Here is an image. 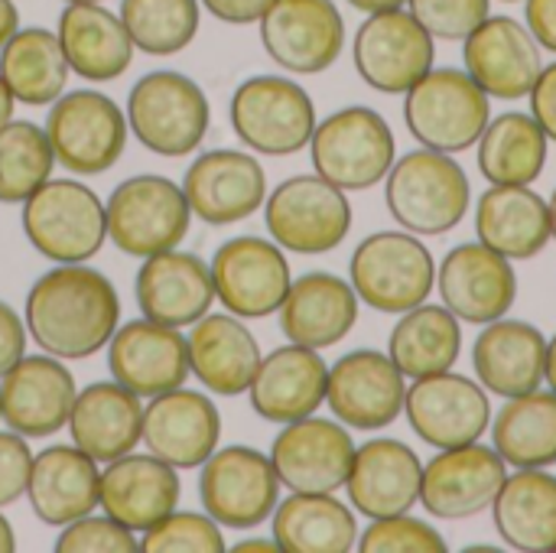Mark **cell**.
<instances>
[{
    "label": "cell",
    "mask_w": 556,
    "mask_h": 553,
    "mask_svg": "<svg viewBox=\"0 0 556 553\" xmlns=\"http://www.w3.org/2000/svg\"><path fill=\"white\" fill-rule=\"evenodd\" d=\"M26 355V323L23 316L0 300V378Z\"/></svg>",
    "instance_id": "obj_50"
},
{
    "label": "cell",
    "mask_w": 556,
    "mask_h": 553,
    "mask_svg": "<svg viewBox=\"0 0 556 553\" xmlns=\"http://www.w3.org/2000/svg\"><path fill=\"white\" fill-rule=\"evenodd\" d=\"M492 98L466 68H430L404 95V124L420 147L463 153L492 121Z\"/></svg>",
    "instance_id": "obj_7"
},
{
    "label": "cell",
    "mask_w": 556,
    "mask_h": 553,
    "mask_svg": "<svg viewBox=\"0 0 556 553\" xmlns=\"http://www.w3.org/2000/svg\"><path fill=\"white\" fill-rule=\"evenodd\" d=\"M463 65L482 85L489 98L518 101L534 88L544 59L541 42L528 29V23L515 16H485L463 39Z\"/></svg>",
    "instance_id": "obj_23"
},
{
    "label": "cell",
    "mask_w": 556,
    "mask_h": 553,
    "mask_svg": "<svg viewBox=\"0 0 556 553\" xmlns=\"http://www.w3.org/2000/svg\"><path fill=\"white\" fill-rule=\"evenodd\" d=\"M55 36L62 42L68 68L88 81L121 78L137 52L121 16L101 3H65Z\"/></svg>",
    "instance_id": "obj_35"
},
{
    "label": "cell",
    "mask_w": 556,
    "mask_h": 553,
    "mask_svg": "<svg viewBox=\"0 0 556 553\" xmlns=\"http://www.w3.org/2000/svg\"><path fill=\"white\" fill-rule=\"evenodd\" d=\"M261 42L290 75H319L345 49V20L336 0H274L261 16Z\"/></svg>",
    "instance_id": "obj_17"
},
{
    "label": "cell",
    "mask_w": 556,
    "mask_h": 553,
    "mask_svg": "<svg viewBox=\"0 0 556 553\" xmlns=\"http://www.w3.org/2000/svg\"><path fill=\"white\" fill-rule=\"evenodd\" d=\"M108 241L130 257H150L173 251L186 241L192 209L179 183L140 173L124 179L104 202Z\"/></svg>",
    "instance_id": "obj_9"
},
{
    "label": "cell",
    "mask_w": 556,
    "mask_h": 553,
    "mask_svg": "<svg viewBox=\"0 0 556 553\" xmlns=\"http://www.w3.org/2000/svg\"><path fill=\"white\" fill-rule=\"evenodd\" d=\"M479 169L492 186H531L547 166L551 137L525 111L492 117L479 137Z\"/></svg>",
    "instance_id": "obj_42"
},
{
    "label": "cell",
    "mask_w": 556,
    "mask_h": 553,
    "mask_svg": "<svg viewBox=\"0 0 556 553\" xmlns=\"http://www.w3.org/2000/svg\"><path fill=\"white\" fill-rule=\"evenodd\" d=\"M495 531L505 548L556 553V476L547 469H518L505 476L492 502Z\"/></svg>",
    "instance_id": "obj_38"
},
{
    "label": "cell",
    "mask_w": 556,
    "mask_h": 553,
    "mask_svg": "<svg viewBox=\"0 0 556 553\" xmlns=\"http://www.w3.org/2000/svg\"><path fill=\"white\" fill-rule=\"evenodd\" d=\"M101 469L75 443H59L33 456L26 499L33 515L49 528H65L98 508Z\"/></svg>",
    "instance_id": "obj_33"
},
{
    "label": "cell",
    "mask_w": 556,
    "mask_h": 553,
    "mask_svg": "<svg viewBox=\"0 0 556 553\" xmlns=\"http://www.w3.org/2000/svg\"><path fill=\"white\" fill-rule=\"evenodd\" d=\"M189 372L208 394L238 398L248 394L261 365V345L254 332L235 313H205L189 326Z\"/></svg>",
    "instance_id": "obj_31"
},
{
    "label": "cell",
    "mask_w": 556,
    "mask_h": 553,
    "mask_svg": "<svg viewBox=\"0 0 556 553\" xmlns=\"http://www.w3.org/2000/svg\"><path fill=\"white\" fill-rule=\"evenodd\" d=\"M476 235L508 261H531L554 241L547 199L531 186H489L476 202Z\"/></svg>",
    "instance_id": "obj_36"
},
{
    "label": "cell",
    "mask_w": 556,
    "mask_h": 553,
    "mask_svg": "<svg viewBox=\"0 0 556 553\" xmlns=\"http://www.w3.org/2000/svg\"><path fill=\"white\" fill-rule=\"evenodd\" d=\"M68 75L72 68L65 62L62 42L46 26L16 29L0 49V78L20 104H52L65 91Z\"/></svg>",
    "instance_id": "obj_40"
},
{
    "label": "cell",
    "mask_w": 556,
    "mask_h": 553,
    "mask_svg": "<svg viewBox=\"0 0 556 553\" xmlns=\"http://www.w3.org/2000/svg\"><path fill=\"white\" fill-rule=\"evenodd\" d=\"M352 59L368 88L381 95H407L433 68L437 39L410 10H381L368 13L355 29Z\"/></svg>",
    "instance_id": "obj_13"
},
{
    "label": "cell",
    "mask_w": 556,
    "mask_h": 553,
    "mask_svg": "<svg viewBox=\"0 0 556 553\" xmlns=\"http://www.w3.org/2000/svg\"><path fill=\"white\" fill-rule=\"evenodd\" d=\"M547 336L525 319L485 323L472 345V368L479 385L498 398H518L544 385Z\"/></svg>",
    "instance_id": "obj_32"
},
{
    "label": "cell",
    "mask_w": 556,
    "mask_h": 553,
    "mask_svg": "<svg viewBox=\"0 0 556 553\" xmlns=\"http://www.w3.org/2000/svg\"><path fill=\"white\" fill-rule=\"evenodd\" d=\"M388 355L407 381L450 372L463 355V323L443 303H420L401 313L388 339Z\"/></svg>",
    "instance_id": "obj_39"
},
{
    "label": "cell",
    "mask_w": 556,
    "mask_h": 553,
    "mask_svg": "<svg viewBox=\"0 0 556 553\" xmlns=\"http://www.w3.org/2000/svg\"><path fill=\"white\" fill-rule=\"evenodd\" d=\"M75 378L52 355H23L0 378V424L26 440H46L68 427Z\"/></svg>",
    "instance_id": "obj_21"
},
{
    "label": "cell",
    "mask_w": 556,
    "mask_h": 553,
    "mask_svg": "<svg viewBox=\"0 0 556 553\" xmlns=\"http://www.w3.org/2000/svg\"><path fill=\"white\" fill-rule=\"evenodd\" d=\"M544 385L556 394V336L547 339V362H544Z\"/></svg>",
    "instance_id": "obj_57"
},
{
    "label": "cell",
    "mask_w": 556,
    "mask_h": 553,
    "mask_svg": "<svg viewBox=\"0 0 556 553\" xmlns=\"http://www.w3.org/2000/svg\"><path fill=\"white\" fill-rule=\"evenodd\" d=\"M222 440V414L202 391L173 388L143 407V447L173 469H199Z\"/></svg>",
    "instance_id": "obj_25"
},
{
    "label": "cell",
    "mask_w": 556,
    "mask_h": 553,
    "mask_svg": "<svg viewBox=\"0 0 556 553\" xmlns=\"http://www.w3.org/2000/svg\"><path fill=\"white\" fill-rule=\"evenodd\" d=\"M345 3L368 16V13H381V10H397V7H404L407 0H345Z\"/></svg>",
    "instance_id": "obj_55"
},
{
    "label": "cell",
    "mask_w": 556,
    "mask_h": 553,
    "mask_svg": "<svg viewBox=\"0 0 556 553\" xmlns=\"http://www.w3.org/2000/svg\"><path fill=\"white\" fill-rule=\"evenodd\" d=\"M528 98H531V117L556 143V62L541 68V75H538L534 88L528 91Z\"/></svg>",
    "instance_id": "obj_51"
},
{
    "label": "cell",
    "mask_w": 556,
    "mask_h": 553,
    "mask_svg": "<svg viewBox=\"0 0 556 553\" xmlns=\"http://www.w3.org/2000/svg\"><path fill=\"white\" fill-rule=\"evenodd\" d=\"M55 153L46 127L33 121H7L0 127V202L23 205L46 179H52Z\"/></svg>",
    "instance_id": "obj_44"
},
{
    "label": "cell",
    "mask_w": 556,
    "mask_h": 553,
    "mask_svg": "<svg viewBox=\"0 0 556 553\" xmlns=\"http://www.w3.org/2000/svg\"><path fill=\"white\" fill-rule=\"evenodd\" d=\"M437 290L443 306L469 326H485L502 316L518 300L515 261L502 257L482 241H466L453 248L437 267Z\"/></svg>",
    "instance_id": "obj_20"
},
{
    "label": "cell",
    "mask_w": 556,
    "mask_h": 553,
    "mask_svg": "<svg viewBox=\"0 0 556 553\" xmlns=\"http://www.w3.org/2000/svg\"><path fill=\"white\" fill-rule=\"evenodd\" d=\"M407 10L433 39L463 42L492 10V0H407Z\"/></svg>",
    "instance_id": "obj_47"
},
{
    "label": "cell",
    "mask_w": 556,
    "mask_h": 553,
    "mask_svg": "<svg viewBox=\"0 0 556 553\" xmlns=\"http://www.w3.org/2000/svg\"><path fill=\"white\" fill-rule=\"evenodd\" d=\"M525 23L541 49L556 55V0H525Z\"/></svg>",
    "instance_id": "obj_53"
},
{
    "label": "cell",
    "mask_w": 556,
    "mask_h": 553,
    "mask_svg": "<svg viewBox=\"0 0 556 553\" xmlns=\"http://www.w3.org/2000/svg\"><path fill=\"white\" fill-rule=\"evenodd\" d=\"M10 551H16V535H13L10 521L0 515V553H10Z\"/></svg>",
    "instance_id": "obj_59"
},
{
    "label": "cell",
    "mask_w": 556,
    "mask_h": 553,
    "mask_svg": "<svg viewBox=\"0 0 556 553\" xmlns=\"http://www.w3.org/2000/svg\"><path fill=\"white\" fill-rule=\"evenodd\" d=\"M280 479L267 453L254 447L215 450L199 466V499L222 528L254 531L270 521L280 502Z\"/></svg>",
    "instance_id": "obj_12"
},
{
    "label": "cell",
    "mask_w": 556,
    "mask_h": 553,
    "mask_svg": "<svg viewBox=\"0 0 556 553\" xmlns=\"http://www.w3.org/2000/svg\"><path fill=\"white\" fill-rule=\"evenodd\" d=\"M316 176L342 192H365L378 186L397 160V140L384 114L365 104L332 111L309 137Z\"/></svg>",
    "instance_id": "obj_6"
},
{
    "label": "cell",
    "mask_w": 556,
    "mask_h": 553,
    "mask_svg": "<svg viewBox=\"0 0 556 553\" xmlns=\"http://www.w3.org/2000/svg\"><path fill=\"white\" fill-rule=\"evenodd\" d=\"M235 137L261 156H293L319 124L309 91L287 75L244 78L228 104Z\"/></svg>",
    "instance_id": "obj_8"
},
{
    "label": "cell",
    "mask_w": 556,
    "mask_h": 553,
    "mask_svg": "<svg viewBox=\"0 0 556 553\" xmlns=\"http://www.w3.org/2000/svg\"><path fill=\"white\" fill-rule=\"evenodd\" d=\"M20 29V13H16V3L13 0H0V49L3 42Z\"/></svg>",
    "instance_id": "obj_54"
},
{
    "label": "cell",
    "mask_w": 556,
    "mask_h": 553,
    "mask_svg": "<svg viewBox=\"0 0 556 553\" xmlns=\"http://www.w3.org/2000/svg\"><path fill=\"white\" fill-rule=\"evenodd\" d=\"M280 553H349L358 544L355 508L336 492H290L270 515Z\"/></svg>",
    "instance_id": "obj_37"
},
{
    "label": "cell",
    "mask_w": 556,
    "mask_h": 553,
    "mask_svg": "<svg viewBox=\"0 0 556 553\" xmlns=\"http://www.w3.org/2000/svg\"><path fill=\"white\" fill-rule=\"evenodd\" d=\"M29 466H33L29 440L13 430L0 433V508H10L26 495Z\"/></svg>",
    "instance_id": "obj_49"
},
{
    "label": "cell",
    "mask_w": 556,
    "mask_h": 553,
    "mask_svg": "<svg viewBox=\"0 0 556 553\" xmlns=\"http://www.w3.org/2000/svg\"><path fill=\"white\" fill-rule=\"evenodd\" d=\"M492 447L515 469L556 466V394L547 388L505 398L492 417Z\"/></svg>",
    "instance_id": "obj_41"
},
{
    "label": "cell",
    "mask_w": 556,
    "mask_h": 553,
    "mask_svg": "<svg viewBox=\"0 0 556 553\" xmlns=\"http://www.w3.org/2000/svg\"><path fill=\"white\" fill-rule=\"evenodd\" d=\"M208 267L215 300L238 319L274 316L293 284L287 251L257 235H238L225 241Z\"/></svg>",
    "instance_id": "obj_14"
},
{
    "label": "cell",
    "mask_w": 556,
    "mask_h": 553,
    "mask_svg": "<svg viewBox=\"0 0 556 553\" xmlns=\"http://www.w3.org/2000/svg\"><path fill=\"white\" fill-rule=\"evenodd\" d=\"M23 235L52 264H85L108 241V212L78 179H46L23 202Z\"/></svg>",
    "instance_id": "obj_5"
},
{
    "label": "cell",
    "mask_w": 556,
    "mask_h": 553,
    "mask_svg": "<svg viewBox=\"0 0 556 553\" xmlns=\"http://www.w3.org/2000/svg\"><path fill=\"white\" fill-rule=\"evenodd\" d=\"M349 284L358 300L378 313L401 316L430 300L437 290V261L420 235L375 231L352 251Z\"/></svg>",
    "instance_id": "obj_4"
},
{
    "label": "cell",
    "mask_w": 556,
    "mask_h": 553,
    "mask_svg": "<svg viewBox=\"0 0 556 553\" xmlns=\"http://www.w3.org/2000/svg\"><path fill=\"white\" fill-rule=\"evenodd\" d=\"M108 372L140 401L182 388L192 375L186 336L147 316L130 319L117 326L108 342Z\"/></svg>",
    "instance_id": "obj_22"
},
{
    "label": "cell",
    "mask_w": 556,
    "mask_h": 553,
    "mask_svg": "<svg viewBox=\"0 0 556 553\" xmlns=\"http://www.w3.org/2000/svg\"><path fill=\"white\" fill-rule=\"evenodd\" d=\"M231 551L235 553H277L280 548H277V541H274V538H251V541H238Z\"/></svg>",
    "instance_id": "obj_56"
},
{
    "label": "cell",
    "mask_w": 556,
    "mask_h": 553,
    "mask_svg": "<svg viewBox=\"0 0 556 553\" xmlns=\"http://www.w3.org/2000/svg\"><path fill=\"white\" fill-rule=\"evenodd\" d=\"M179 469L156 460L153 453H127L104 463L98 508H104V515L134 535H143L179 508Z\"/></svg>",
    "instance_id": "obj_29"
},
{
    "label": "cell",
    "mask_w": 556,
    "mask_h": 553,
    "mask_svg": "<svg viewBox=\"0 0 556 553\" xmlns=\"http://www.w3.org/2000/svg\"><path fill=\"white\" fill-rule=\"evenodd\" d=\"M267 456L287 492H339L355 460V440L345 424L309 414L283 424Z\"/></svg>",
    "instance_id": "obj_19"
},
{
    "label": "cell",
    "mask_w": 556,
    "mask_h": 553,
    "mask_svg": "<svg viewBox=\"0 0 556 553\" xmlns=\"http://www.w3.org/2000/svg\"><path fill=\"white\" fill-rule=\"evenodd\" d=\"M134 293L147 319L173 329H189L218 303L212 267L199 254L176 248L143 257Z\"/></svg>",
    "instance_id": "obj_27"
},
{
    "label": "cell",
    "mask_w": 556,
    "mask_h": 553,
    "mask_svg": "<svg viewBox=\"0 0 556 553\" xmlns=\"http://www.w3.org/2000/svg\"><path fill=\"white\" fill-rule=\"evenodd\" d=\"M68 437L94 463L121 460L134 453L143 440V404L114 378L94 381L75 394Z\"/></svg>",
    "instance_id": "obj_34"
},
{
    "label": "cell",
    "mask_w": 556,
    "mask_h": 553,
    "mask_svg": "<svg viewBox=\"0 0 556 553\" xmlns=\"http://www.w3.org/2000/svg\"><path fill=\"white\" fill-rule=\"evenodd\" d=\"M59 553H134L140 541L130 528L114 521L111 515H85L62 528L55 538Z\"/></svg>",
    "instance_id": "obj_48"
},
{
    "label": "cell",
    "mask_w": 556,
    "mask_h": 553,
    "mask_svg": "<svg viewBox=\"0 0 556 553\" xmlns=\"http://www.w3.org/2000/svg\"><path fill=\"white\" fill-rule=\"evenodd\" d=\"M358 306L362 300L349 280L329 271H309L290 284L277 316L287 342L323 352L339 345L355 329Z\"/></svg>",
    "instance_id": "obj_30"
},
{
    "label": "cell",
    "mask_w": 556,
    "mask_h": 553,
    "mask_svg": "<svg viewBox=\"0 0 556 553\" xmlns=\"http://www.w3.org/2000/svg\"><path fill=\"white\" fill-rule=\"evenodd\" d=\"M182 192L195 218L222 228L261 212L267 199V173L254 153L205 150L186 169Z\"/></svg>",
    "instance_id": "obj_24"
},
{
    "label": "cell",
    "mask_w": 556,
    "mask_h": 553,
    "mask_svg": "<svg viewBox=\"0 0 556 553\" xmlns=\"http://www.w3.org/2000/svg\"><path fill=\"white\" fill-rule=\"evenodd\" d=\"M547 209H551V235H554V241H556V189H554V196L547 199Z\"/></svg>",
    "instance_id": "obj_60"
},
{
    "label": "cell",
    "mask_w": 556,
    "mask_h": 553,
    "mask_svg": "<svg viewBox=\"0 0 556 553\" xmlns=\"http://www.w3.org/2000/svg\"><path fill=\"white\" fill-rule=\"evenodd\" d=\"M199 3L222 23L248 26V23H261V16L270 10L274 0H199Z\"/></svg>",
    "instance_id": "obj_52"
},
{
    "label": "cell",
    "mask_w": 556,
    "mask_h": 553,
    "mask_svg": "<svg viewBox=\"0 0 556 553\" xmlns=\"http://www.w3.org/2000/svg\"><path fill=\"white\" fill-rule=\"evenodd\" d=\"M384 202L404 231L440 238L466 218L472 205V183L453 153L420 147L397 156L388 169Z\"/></svg>",
    "instance_id": "obj_2"
},
{
    "label": "cell",
    "mask_w": 556,
    "mask_h": 553,
    "mask_svg": "<svg viewBox=\"0 0 556 553\" xmlns=\"http://www.w3.org/2000/svg\"><path fill=\"white\" fill-rule=\"evenodd\" d=\"M46 137L52 143L55 163L75 176L108 173L127 147V114L114 98L78 88L62 91L49 104Z\"/></svg>",
    "instance_id": "obj_10"
},
{
    "label": "cell",
    "mask_w": 556,
    "mask_h": 553,
    "mask_svg": "<svg viewBox=\"0 0 556 553\" xmlns=\"http://www.w3.org/2000/svg\"><path fill=\"white\" fill-rule=\"evenodd\" d=\"M121 23L130 33L134 49L147 55L182 52L202 20L199 0H121Z\"/></svg>",
    "instance_id": "obj_43"
},
{
    "label": "cell",
    "mask_w": 556,
    "mask_h": 553,
    "mask_svg": "<svg viewBox=\"0 0 556 553\" xmlns=\"http://www.w3.org/2000/svg\"><path fill=\"white\" fill-rule=\"evenodd\" d=\"M505 476L508 463L495 453V447L479 440L437 450V456L424 463L420 505L440 521H469L492 508Z\"/></svg>",
    "instance_id": "obj_18"
},
{
    "label": "cell",
    "mask_w": 556,
    "mask_h": 553,
    "mask_svg": "<svg viewBox=\"0 0 556 553\" xmlns=\"http://www.w3.org/2000/svg\"><path fill=\"white\" fill-rule=\"evenodd\" d=\"M326 381H329L326 359L316 349L287 342L261 355V365L248 388L251 407L261 420L277 427L303 420L326 404Z\"/></svg>",
    "instance_id": "obj_28"
},
{
    "label": "cell",
    "mask_w": 556,
    "mask_h": 553,
    "mask_svg": "<svg viewBox=\"0 0 556 553\" xmlns=\"http://www.w3.org/2000/svg\"><path fill=\"white\" fill-rule=\"evenodd\" d=\"M420 479L424 460L414 453V447L394 437H375L355 447V460L345 479L349 505L368 521L414 512L420 502Z\"/></svg>",
    "instance_id": "obj_26"
},
{
    "label": "cell",
    "mask_w": 556,
    "mask_h": 553,
    "mask_svg": "<svg viewBox=\"0 0 556 553\" xmlns=\"http://www.w3.org/2000/svg\"><path fill=\"white\" fill-rule=\"evenodd\" d=\"M264 225L290 254H329L352 231V202L316 173L290 176L264 199Z\"/></svg>",
    "instance_id": "obj_11"
},
{
    "label": "cell",
    "mask_w": 556,
    "mask_h": 553,
    "mask_svg": "<svg viewBox=\"0 0 556 553\" xmlns=\"http://www.w3.org/2000/svg\"><path fill=\"white\" fill-rule=\"evenodd\" d=\"M505 3H518V0H505Z\"/></svg>",
    "instance_id": "obj_62"
},
{
    "label": "cell",
    "mask_w": 556,
    "mask_h": 553,
    "mask_svg": "<svg viewBox=\"0 0 556 553\" xmlns=\"http://www.w3.org/2000/svg\"><path fill=\"white\" fill-rule=\"evenodd\" d=\"M124 114L134 140L166 160L199 150L212 124V104L202 85L173 68H156L137 78Z\"/></svg>",
    "instance_id": "obj_3"
},
{
    "label": "cell",
    "mask_w": 556,
    "mask_h": 553,
    "mask_svg": "<svg viewBox=\"0 0 556 553\" xmlns=\"http://www.w3.org/2000/svg\"><path fill=\"white\" fill-rule=\"evenodd\" d=\"M407 378L388 352L355 349L329 365L326 404L339 424L362 433L388 430L404 414Z\"/></svg>",
    "instance_id": "obj_16"
},
{
    "label": "cell",
    "mask_w": 556,
    "mask_h": 553,
    "mask_svg": "<svg viewBox=\"0 0 556 553\" xmlns=\"http://www.w3.org/2000/svg\"><path fill=\"white\" fill-rule=\"evenodd\" d=\"M404 417L427 447L453 450L482 440L492 424V401L479 381L450 368L407 385Z\"/></svg>",
    "instance_id": "obj_15"
},
{
    "label": "cell",
    "mask_w": 556,
    "mask_h": 553,
    "mask_svg": "<svg viewBox=\"0 0 556 553\" xmlns=\"http://www.w3.org/2000/svg\"><path fill=\"white\" fill-rule=\"evenodd\" d=\"M65 3H101V0H65Z\"/></svg>",
    "instance_id": "obj_61"
},
{
    "label": "cell",
    "mask_w": 556,
    "mask_h": 553,
    "mask_svg": "<svg viewBox=\"0 0 556 553\" xmlns=\"http://www.w3.org/2000/svg\"><path fill=\"white\" fill-rule=\"evenodd\" d=\"M13 95H10V88L3 85V78H0V127L7 124V121H13Z\"/></svg>",
    "instance_id": "obj_58"
},
{
    "label": "cell",
    "mask_w": 556,
    "mask_h": 553,
    "mask_svg": "<svg viewBox=\"0 0 556 553\" xmlns=\"http://www.w3.org/2000/svg\"><path fill=\"white\" fill-rule=\"evenodd\" d=\"M23 323L39 352L62 362H81L111 342L121 326V297L101 271L55 264L29 287Z\"/></svg>",
    "instance_id": "obj_1"
},
{
    "label": "cell",
    "mask_w": 556,
    "mask_h": 553,
    "mask_svg": "<svg viewBox=\"0 0 556 553\" xmlns=\"http://www.w3.org/2000/svg\"><path fill=\"white\" fill-rule=\"evenodd\" d=\"M143 553H222L228 551L222 525L205 512H169L140 535Z\"/></svg>",
    "instance_id": "obj_45"
},
{
    "label": "cell",
    "mask_w": 556,
    "mask_h": 553,
    "mask_svg": "<svg viewBox=\"0 0 556 553\" xmlns=\"http://www.w3.org/2000/svg\"><path fill=\"white\" fill-rule=\"evenodd\" d=\"M355 551L362 553H446V538L424 518H414L410 512L404 515H388V518H371L365 531H358Z\"/></svg>",
    "instance_id": "obj_46"
}]
</instances>
